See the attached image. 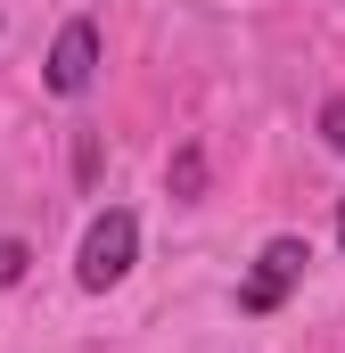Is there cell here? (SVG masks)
<instances>
[{
  "label": "cell",
  "instance_id": "obj_1",
  "mask_svg": "<svg viewBox=\"0 0 345 353\" xmlns=\"http://www.w3.org/2000/svg\"><path fill=\"white\" fill-rule=\"evenodd\" d=\"M132 255H140V222H132L124 205H107V214L83 230V263H75V279L99 296V288H115V279L132 271Z\"/></svg>",
  "mask_w": 345,
  "mask_h": 353
},
{
  "label": "cell",
  "instance_id": "obj_2",
  "mask_svg": "<svg viewBox=\"0 0 345 353\" xmlns=\"http://www.w3.org/2000/svg\"><path fill=\"white\" fill-rule=\"evenodd\" d=\"M304 263H313V247H304V239H271V247H263L255 255V271H247V279H239V312H279V304H288V288H296V279H304Z\"/></svg>",
  "mask_w": 345,
  "mask_h": 353
},
{
  "label": "cell",
  "instance_id": "obj_6",
  "mask_svg": "<svg viewBox=\"0 0 345 353\" xmlns=\"http://www.w3.org/2000/svg\"><path fill=\"white\" fill-rule=\"evenodd\" d=\"M197 181H206V165H197V148H181V165H172V189H181V197H189V189H197Z\"/></svg>",
  "mask_w": 345,
  "mask_h": 353
},
{
  "label": "cell",
  "instance_id": "obj_7",
  "mask_svg": "<svg viewBox=\"0 0 345 353\" xmlns=\"http://www.w3.org/2000/svg\"><path fill=\"white\" fill-rule=\"evenodd\" d=\"M337 239H345V205H337Z\"/></svg>",
  "mask_w": 345,
  "mask_h": 353
},
{
  "label": "cell",
  "instance_id": "obj_4",
  "mask_svg": "<svg viewBox=\"0 0 345 353\" xmlns=\"http://www.w3.org/2000/svg\"><path fill=\"white\" fill-rule=\"evenodd\" d=\"M25 263H33V247H25V239H0V288H17Z\"/></svg>",
  "mask_w": 345,
  "mask_h": 353
},
{
  "label": "cell",
  "instance_id": "obj_3",
  "mask_svg": "<svg viewBox=\"0 0 345 353\" xmlns=\"http://www.w3.org/2000/svg\"><path fill=\"white\" fill-rule=\"evenodd\" d=\"M90 74H99V25H90V17H75V25L50 41V90H58V99H83Z\"/></svg>",
  "mask_w": 345,
  "mask_h": 353
},
{
  "label": "cell",
  "instance_id": "obj_5",
  "mask_svg": "<svg viewBox=\"0 0 345 353\" xmlns=\"http://www.w3.org/2000/svg\"><path fill=\"white\" fill-rule=\"evenodd\" d=\"M321 140L345 157V99H329V107H321Z\"/></svg>",
  "mask_w": 345,
  "mask_h": 353
}]
</instances>
